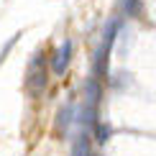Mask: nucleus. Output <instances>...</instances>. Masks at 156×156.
I'll return each instance as SVG.
<instances>
[{"mask_svg": "<svg viewBox=\"0 0 156 156\" xmlns=\"http://www.w3.org/2000/svg\"><path fill=\"white\" fill-rule=\"evenodd\" d=\"M120 26L123 23L118 21V18L108 21V26H105V34H102V38H100V46H97L95 62H92L95 80H102V77H108V72H110V54H113V44H115V38H118Z\"/></svg>", "mask_w": 156, "mask_h": 156, "instance_id": "obj_1", "label": "nucleus"}, {"mask_svg": "<svg viewBox=\"0 0 156 156\" xmlns=\"http://www.w3.org/2000/svg\"><path fill=\"white\" fill-rule=\"evenodd\" d=\"M49 84V56L44 51H36L34 59L28 62V69H26V80H23V87L31 97H41L44 90Z\"/></svg>", "mask_w": 156, "mask_h": 156, "instance_id": "obj_2", "label": "nucleus"}, {"mask_svg": "<svg viewBox=\"0 0 156 156\" xmlns=\"http://www.w3.org/2000/svg\"><path fill=\"white\" fill-rule=\"evenodd\" d=\"M72 51H74V44L69 41V38H64L59 46L54 49V54L49 56L51 59V72L54 74H64L69 67V62H72Z\"/></svg>", "mask_w": 156, "mask_h": 156, "instance_id": "obj_3", "label": "nucleus"}, {"mask_svg": "<svg viewBox=\"0 0 156 156\" xmlns=\"http://www.w3.org/2000/svg\"><path fill=\"white\" fill-rule=\"evenodd\" d=\"M100 97H102V84H100V80L90 77V80L84 82V105L97 108V105H100Z\"/></svg>", "mask_w": 156, "mask_h": 156, "instance_id": "obj_4", "label": "nucleus"}, {"mask_svg": "<svg viewBox=\"0 0 156 156\" xmlns=\"http://www.w3.org/2000/svg\"><path fill=\"white\" fill-rule=\"evenodd\" d=\"M72 156H90V136H87V133H82L80 138L74 141Z\"/></svg>", "mask_w": 156, "mask_h": 156, "instance_id": "obj_5", "label": "nucleus"}, {"mask_svg": "<svg viewBox=\"0 0 156 156\" xmlns=\"http://www.w3.org/2000/svg\"><path fill=\"white\" fill-rule=\"evenodd\" d=\"M110 136H113V128H110L108 123H97V126H95V141H97L100 146H102V144H108Z\"/></svg>", "mask_w": 156, "mask_h": 156, "instance_id": "obj_6", "label": "nucleus"}, {"mask_svg": "<svg viewBox=\"0 0 156 156\" xmlns=\"http://www.w3.org/2000/svg\"><path fill=\"white\" fill-rule=\"evenodd\" d=\"M69 123H72V105L62 108V110H59V115H56V128H59V131H62V128L67 131Z\"/></svg>", "mask_w": 156, "mask_h": 156, "instance_id": "obj_7", "label": "nucleus"}, {"mask_svg": "<svg viewBox=\"0 0 156 156\" xmlns=\"http://www.w3.org/2000/svg\"><path fill=\"white\" fill-rule=\"evenodd\" d=\"M138 8H141V0H123L126 16H138Z\"/></svg>", "mask_w": 156, "mask_h": 156, "instance_id": "obj_8", "label": "nucleus"}, {"mask_svg": "<svg viewBox=\"0 0 156 156\" xmlns=\"http://www.w3.org/2000/svg\"><path fill=\"white\" fill-rule=\"evenodd\" d=\"M90 156H95V154H90Z\"/></svg>", "mask_w": 156, "mask_h": 156, "instance_id": "obj_9", "label": "nucleus"}]
</instances>
